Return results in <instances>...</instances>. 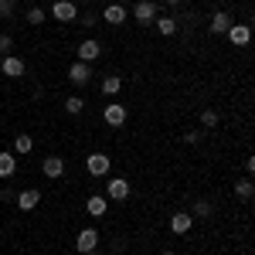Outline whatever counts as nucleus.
Masks as SVG:
<instances>
[{
	"label": "nucleus",
	"instance_id": "f257e3e1",
	"mask_svg": "<svg viewBox=\"0 0 255 255\" xmlns=\"http://www.w3.org/2000/svg\"><path fill=\"white\" fill-rule=\"evenodd\" d=\"M160 14V3H153V0H136V7H133V20L136 24H153Z\"/></svg>",
	"mask_w": 255,
	"mask_h": 255
},
{
	"label": "nucleus",
	"instance_id": "f03ea898",
	"mask_svg": "<svg viewBox=\"0 0 255 255\" xmlns=\"http://www.w3.org/2000/svg\"><path fill=\"white\" fill-rule=\"evenodd\" d=\"M51 17L61 20V24H72V20H79V7L72 0H55L51 3Z\"/></svg>",
	"mask_w": 255,
	"mask_h": 255
},
{
	"label": "nucleus",
	"instance_id": "7ed1b4c3",
	"mask_svg": "<svg viewBox=\"0 0 255 255\" xmlns=\"http://www.w3.org/2000/svg\"><path fill=\"white\" fill-rule=\"evenodd\" d=\"M129 191H133V187H129L126 177H109V180H106V197H113V201H126Z\"/></svg>",
	"mask_w": 255,
	"mask_h": 255
},
{
	"label": "nucleus",
	"instance_id": "20e7f679",
	"mask_svg": "<svg viewBox=\"0 0 255 255\" xmlns=\"http://www.w3.org/2000/svg\"><path fill=\"white\" fill-rule=\"evenodd\" d=\"M109 167H113V160L106 157V153H89V157H85V170L92 177H106Z\"/></svg>",
	"mask_w": 255,
	"mask_h": 255
},
{
	"label": "nucleus",
	"instance_id": "39448f33",
	"mask_svg": "<svg viewBox=\"0 0 255 255\" xmlns=\"http://www.w3.org/2000/svg\"><path fill=\"white\" fill-rule=\"evenodd\" d=\"M99 249V228H82L79 238H75V252H96Z\"/></svg>",
	"mask_w": 255,
	"mask_h": 255
},
{
	"label": "nucleus",
	"instance_id": "423d86ee",
	"mask_svg": "<svg viewBox=\"0 0 255 255\" xmlns=\"http://www.w3.org/2000/svg\"><path fill=\"white\" fill-rule=\"evenodd\" d=\"M102 119H106V126L119 129V126L126 123V106H123V102H109V106H106V113H102Z\"/></svg>",
	"mask_w": 255,
	"mask_h": 255
},
{
	"label": "nucleus",
	"instance_id": "0eeeda50",
	"mask_svg": "<svg viewBox=\"0 0 255 255\" xmlns=\"http://www.w3.org/2000/svg\"><path fill=\"white\" fill-rule=\"evenodd\" d=\"M99 55H102V41L85 38V41L79 44V61H85V65H89V61H96Z\"/></svg>",
	"mask_w": 255,
	"mask_h": 255
},
{
	"label": "nucleus",
	"instance_id": "6e6552de",
	"mask_svg": "<svg viewBox=\"0 0 255 255\" xmlns=\"http://www.w3.org/2000/svg\"><path fill=\"white\" fill-rule=\"evenodd\" d=\"M225 34H228V41H232V44L245 48V44L252 41V27H249V24H232V27L225 31Z\"/></svg>",
	"mask_w": 255,
	"mask_h": 255
},
{
	"label": "nucleus",
	"instance_id": "1a4fd4ad",
	"mask_svg": "<svg viewBox=\"0 0 255 255\" xmlns=\"http://www.w3.org/2000/svg\"><path fill=\"white\" fill-rule=\"evenodd\" d=\"M68 82H72V85H89V82H92V68H89L85 61H75V65L68 68Z\"/></svg>",
	"mask_w": 255,
	"mask_h": 255
},
{
	"label": "nucleus",
	"instance_id": "9d476101",
	"mask_svg": "<svg viewBox=\"0 0 255 255\" xmlns=\"http://www.w3.org/2000/svg\"><path fill=\"white\" fill-rule=\"evenodd\" d=\"M38 204H41V191L38 187H24V191L17 194V208L20 211H34Z\"/></svg>",
	"mask_w": 255,
	"mask_h": 255
},
{
	"label": "nucleus",
	"instance_id": "9b49d317",
	"mask_svg": "<svg viewBox=\"0 0 255 255\" xmlns=\"http://www.w3.org/2000/svg\"><path fill=\"white\" fill-rule=\"evenodd\" d=\"M0 72H3L7 79H20V75L27 72V65H24L17 55H7V58H3V65H0Z\"/></svg>",
	"mask_w": 255,
	"mask_h": 255
},
{
	"label": "nucleus",
	"instance_id": "f8f14e48",
	"mask_svg": "<svg viewBox=\"0 0 255 255\" xmlns=\"http://www.w3.org/2000/svg\"><path fill=\"white\" fill-rule=\"evenodd\" d=\"M191 225H194L191 211H177V215L170 218V232H174V235H187V232H191Z\"/></svg>",
	"mask_w": 255,
	"mask_h": 255
},
{
	"label": "nucleus",
	"instance_id": "ddd939ff",
	"mask_svg": "<svg viewBox=\"0 0 255 255\" xmlns=\"http://www.w3.org/2000/svg\"><path fill=\"white\" fill-rule=\"evenodd\" d=\"M41 170H44V177H48V180H58V177L65 174V160H61V157H44Z\"/></svg>",
	"mask_w": 255,
	"mask_h": 255
},
{
	"label": "nucleus",
	"instance_id": "4468645a",
	"mask_svg": "<svg viewBox=\"0 0 255 255\" xmlns=\"http://www.w3.org/2000/svg\"><path fill=\"white\" fill-rule=\"evenodd\" d=\"M232 24H235V20H232L228 10H215V14H211V34H225Z\"/></svg>",
	"mask_w": 255,
	"mask_h": 255
},
{
	"label": "nucleus",
	"instance_id": "2eb2a0df",
	"mask_svg": "<svg viewBox=\"0 0 255 255\" xmlns=\"http://www.w3.org/2000/svg\"><path fill=\"white\" fill-rule=\"evenodd\" d=\"M85 211H89L92 218H102L106 211H109V201H106V197H99V194H92L89 201H85Z\"/></svg>",
	"mask_w": 255,
	"mask_h": 255
},
{
	"label": "nucleus",
	"instance_id": "dca6fc26",
	"mask_svg": "<svg viewBox=\"0 0 255 255\" xmlns=\"http://www.w3.org/2000/svg\"><path fill=\"white\" fill-rule=\"evenodd\" d=\"M102 20H106V24H123V20H126V7H123V3H109V7L102 10Z\"/></svg>",
	"mask_w": 255,
	"mask_h": 255
},
{
	"label": "nucleus",
	"instance_id": "f3484780",
	"mask_svg": "<svg viewBox=\"0 0 255 255\" xmlns=\"http://www.w3.org/2000/svg\"><path fill=\"white\" fill-rule=\"evenodd\" d=\"M157 31L163 34V38H170V34H177V17H170V14H157Z\"/></svg>",
	"mask_w": 255,
	"mask_h": 255
},
{
	"label": "nucleus",
	"instance_id": "a211bd4d",
	"mask_svg": "<svg viewBox=\"0 0 255 255\" xmlns=\"http://www.w3.org/2000/svg\"><path fill=\"white\" fill-rule=\"evenodd\" d=\"M14 170H17V153H0V180L14 177Z\"/></svg>",
	"mask_w": 255,
	"mask_h": 255
},
{
	"label": "nucleus",
	"instance_id": "6ab92c4d",
	"mask_svg": "<svg viewBox=\"0 0 255 255\" xmlns=\"http://www.w3.org/2000/svg\"><path fill=\"white\" fill-rule=\"evenodd\" d=\"M211 215H215V204H211V201H194V208H191V218H204V221H208Z\"/></svg>",
	"mask_w": 255,
	"mask_h": 255
},
{
	"label": "nucleus",
	"instance_id": "aec40b11",
	"mask_svg": "<svg viewBox=\"0 0 255 255\" xmlns=\"http://www.w3.org/2000/svg\"><path fill=\"white\" fill-rule=\"evenodd\" d=\"M24 20H27L31 27H41V24L48 20V14H44V7H31V10L24 14Z\"/></svg>",
	"mask_w": 255,
	"mask_h": 255
},
{
	"label": "nucleus",
	"instance_id": "412c9836",
	"mask_svg": "<svg viewBox=\"0 0 255 255\" xmlns=\"http://www.w3.org/2000/svg\"><path fill=\"white\" fill-rule=\"evenodd\" d=\"M82 109H85V99L82 96H68L65 99V113H68V116H79Z\"/></svg>",
	"mask_w": 255,
	"mask_h": 255
},
{
	"label": "nucleus",
	"instance_id": "4be33fe9",
	"mask_svg": "<svg viewBox=\"0 0 255 255\" xmlns=\"http://www.w3.org/2000/svg\"><path fill=\"white\" fill-rule=\"evenodd\" d=\"M119 89H123V79H119V75H106V79H102V92H106V96H116Z\"/></svg>",
	"mask_w": 255,
	"mask_h": 255
},
{
	"label": "nucleus",
	"instance_id": "5701e85b",
	"mask_svg": "<svg viewBox=\"0 0 255 255\" xmlns=\"http://www.w3.org/2000/svg\"><path fill=\"white\" fill-rule=\"evenodd\" d=\"M31 146H34V139L27 136V133H17L14 136V153H31Z\"/></svg>",
	"mask_w": 255,
	"mask_h": 255
},
{
	"label": "nucleus",
	"instance_id": "b1692460",
	"mask_svg": "<svg viewBox=\"0 0 255 255\" xmlns=\"http://www.w3.org/2000/svg\"><path fill=\"white\" fill-rule=\"evenodd\" d=\"M235 194L242 197V201H252L255 187H252V180H249V177H245V180H238V184H235Z\"/></svg>",
	"mask_w": 255,
	"mask_h": 255
},
{
	"label": "nucleus",
	"instance_id": "393cba45",
	"mask_svg": "<svg viewBox=\"0 0 255 255\" xmlns=\"http://www.w3.org/2000/svg\"><path fill=\"white\" fill-rule=\"evenodd\" d=\"M218 123H221V116H218L215 109H204V113H201V126H204V129H218Z\"/></svg>",
	"mask_w": 255,
	"mask_h": 255
},
{
	"label": "nucleus",
	"instance_id": "a878e982",
	"mask_svg": "<svg viewBox=\"0 0 255 255\" xmlns=\"http://www.w3.org/2000/svg\"><path fill=\"white\" fill-rule=\"evenodd\" d=\"M0 55H3V58L14 55V38H10V34H0Z\"/></svg>",
	"mask_w": 255,
	"mask_h": 255
},
{
	"label": "nucleus",
	"instance_id": "bb28decb",
	"mask_svg": "<svg viewBox=\"0 0 255 255\" xmlns=\"http://www.w3.org/2000/svg\"><path fill=\"white\" fill-rule=\"evenodd\" d=\"M0 17H14V0H0Z\"/></svg>",
	"mask_w": 255,
	"mask_h": 255
},
{
	"label": "nucleus",
	"instance_id": "cd10ccee",
	"mask_svg": "<svg viewBox=\"0 0 255 255\" xmlns=\"http://www.w3.org/2000/svg\"><path fill=\"white\" fill-rule=\"evenodd\" d=\"M201 136H204V129H187V133H184V143L194 146V143H201Z\"/></svg>",
	"mask_w": 255,
	"mask_h": 255
},
{
	"label": "nucleus",
	"instance_id": "c85d7f7f",
	"mask_svg": "<svg viewBox=\"0 0 255 255\" xmlns=\"http://www.w3.org/2000/svg\"><path fill=\"white\" fill-rule=\"evenodd\" d=\"M79 24H82V27H96L99 14H79Z\"/></svg>",
	"mask_w": 255,
	"mask_h": 255
},
{
	"label": "nucleus",
	"instance_id": "c756f323",
	"mask_svg": "<svg viewBox=\"0 0 255 255\" xmlns=\"http://www.w3.org/2000/svg\"><path fill=\"white\" fill-rule=\"evenodd\" d=\"M160 255H177V252H174V249H163V252H160Z\"/></svg>",
	"mask_w": 255,
	"mask_h": 255
},
{
	"label": "nucleus",
	"instance_id": "7c9ffc66",
	"mask_svg": "<svg viewBox=\"0 0 255 255\" xmlns=\"http://www.w3.org/2000/svg\"><path fill=\"white\" fill-rule=\"evenodd\" d=\"M163 3H170V7H174V3H180V0H163Z\"/></svg>",
	"mask_w": 255,
	"mask_h": 255
},
{
	"label": "nucleus",
	"instance_id": "2f4dec72",
	"mask_svg": "<svg viewBox=\"0 0 255 255\" xmlns=\"http://www.w3.org/2000/svg\"><path fill=\"white\" fill-rule=\"evenodd\" d=\"M85 255H102V252H99V249H96V252H85Z\"/></svg>",
	"mask_w": 255,
	"mask_h": 255
}]
</instances>
